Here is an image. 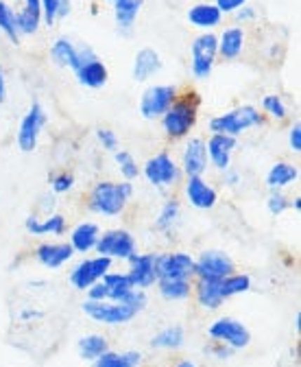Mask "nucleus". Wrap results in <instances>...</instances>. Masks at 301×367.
Returning <instances> with one entry per match:
<instances>
[{"label": "nucleus", "mask_w": 301, "mask_h": 367, "mask_svg": "<svg viewBox=\"0 0 301 367\" xmlns=\"http://www.w3.org/2000/svg\"><path fill=\"white\" fill-rule=\"evenodd\" d=\"M131 197H133L131 181L100 179L94 184L88 195V208H90V212L100 214V217H118L125 212Z\"/></svg>", "instance_id": "obj_1"}, {"label": "nucleus", "mask_w": 301, "mask_h": 367, "mask_svg": "<svg viewBox=\"0 0 301 367\" xmlns=\"http://www.w3.org/2000/svg\"><path fill=\"white\" fill-rule=\"evenodd\" d=\"M199 105L201 96L194 90H188L175 98V103L166 110V114L159 118L162 120V129L170 140L188 138L199 120Z\"/></svg>", "instance_id": "obj_2"}, {"label": "nucleus", "mask_w": 301, "mask_h": 367, "mask_svg": "<svg viewBox=\"0 0 301 367\" xmlns=\"http://www.w3.org/2000/svg\"><path fill=\"white\" fill-rule=\"evenodd\" d=\"M260 125H265V114H260V110L253 105H240V108H234L220 116H214L210 120V131L238 138L245 131L260 127Z\"/></svg>", "instance_id": "obj_3"}, {"label": "nucleus", "mask_w": 301, "mask_h": 367, "mask_svg": "<svg viewBox=\"0 0 301 367\" xmlns=\"http://www.w3.org/2000/svg\"><path fill=\"white\" fill-rule=\"evenodd\" d=\"M72 72H74L79 84H81L83 88H90V90L105 88L107 79H109L107 66L98 59V55L88 44L76 46V68Z\"/></svg>", "instance_id": "obj_4"}, {"label": "nucleus", "mask_w": 301, "mask_h": 367, "mask_svg": "<svg viewBox=\"0 0 301 367\" xmlns=\"http://www.w3.org/2000/svg\"><path fill=\"white\" fill-rule=\"evenodd\" d=\"M218 57V35L212 31L201 33L190 44V72L194 79L203 81L212 75Z\"/></svg>", "instance_id": "obj_5"}, {"label": "nucleus", "mask_w": 301, "mask_h": 367, "mask_svg": "<svg viewBox=\"0 0 301 367\" xmlns=\"http://www.w3.org/2000/svg\"><path fill=\"white\" fill-rule=\"evenodd\" d=\"M140 173L147 177V181L153 188H159V191L173 188L175 184H179V179H182V169H179V165L173 160V155L166 151L149 157L145 162V167L140 169Z\"/></svg>", "instance_id": "obj_6"}, {"label": "nucleus", "mask_w": 301, "mask_h": 367, "mask_svg": "<svg viewBox=\"0 0 301 367\" xmlns=\"http://www.w3.org/2000/svg\"><path fill=\"white\" fill-rule=\"evenodd\" d=\"M46 125V112L42 108V103L33 101L29 112L20 120V127L15 134V145L22 153H31L37 149V140L42 136V129Z\"/></svg>", "instance_id": "obj_7"}, {"label": "nucleus", "mask_w": 301, "mask_h": 367, "mask_svg": "<svg viewBox=\"0 0 301 367\" xmlns=\"http://www.w3.org/2000/svg\"><path fill=\"white\" fill-rule=\"evenodd\" d=\"M179 90L175 86H151L140 96V116L145 120H159L175 103Z\"/></svg>", "instance_id": "obj_8"}, {"label": "nucleus", "mask_w": 301, "mask_h": 367, "mask_svg": "<svg viewBox=\"0 0 301 367\" xmlns=\"http://www.w3.org/2000/svg\"><path fill=\"white\" fill-rule=\"evenodd\" d=\"M98 256H107V258H120V260H129L135 254V238L127 230H107L98 236L96 247Z\"/></svg>", "instance_id": "obj_9"}, {"label": "nucleus", "mask_w": 301, "mask_h": 367, "mask_svg": "<svg viewBox=\"0 0 301 367\" xmlns=\"http://www.w3.org/2000/svg\"><path fill=\"white\" fill-rule=\"evenodd\" d=\"M208 335L218 341V343H225L229 345L232 350H243L249 345L251 341V335L249 330L245 328V323H240L238 319H232V317H220L216 319L212 326H210V330Z\"/></svg>", "instance_id": "obj_10"}, {"label": "nucleus", "mask_w": 301, "mask_h": 367, "mask_svg": "<svg viewBox=\"0 0 301 367\" xmlns=\"http://www.w3.org/2000/svg\"><path fill=\"white\" fill-rule=\"evenodd\" d=\"M83 311L88 317H92L94 321H100V323H107V326H123L127 321H131L138 313L133 309L125 304H118V302H92L88 300L83 304Z\"/></svg>", "instance_id": "obj_11"}, {"label": "nucleus", "mask_w": 301, "mask_h": 367, "mask_svg": "<svg viewBox=\"0 0 301 367\" xmlns=\"http://www.w3.org/2000/svg\"><path fill=\"white\" fill-rule=\"evenodd\" d=\"M109 269H112V258H107V256L86 258L70 271V282L74 289L88 291L94 282L103 280V276L109 273Z\"/></svg>", "instance_id": "obj_12"}, {"label": "nucleus", "mask_w": 301, "mask_h": 367, "mask_svg": "<svg viewBox=\"0 0 301 367\" xmlns=\"http://www.w3.org/2000/svg\"><path fill=\"white\" fill-rule=\"evenodd\" d=\"M234 273V260L225 252H203L194 260V276L199 280H223Z\"/></svg>", "instance_id": "obj_13"}, {"label": "nucleus", "mask_w": 301, "mask_h": 367, "mask_svg": "<svg viewBox=\"0 0 301 367\" xmlns=\"http://www.w3.org/2000/svg\"><path fill=\"white\" fill-rule=\"evenodd\" d=\"M192 276L194 258L190 254H157V280H190Z\"/></svg>", "instance_id": "obj_14"}, {"label": "nucleus", "mask_w": 301, "mask_h": 367, "mask_svg": "<svg viewBox=\"0 0 301 367\" xmlns=\"http://www.w3.org/2000/svg\"><path fill=\"white\" fill-rule=\"evenodd\" d=\"M210 162H208V151H206V140L203 138H190L184 147L182 153V175L186 177H203L208 171Z\"/></svg>", "instance_id": "obj_15"}, {"label": "nucleus", "mask_w": 301, "mask_h": 367, "mask_svg": "<svg viewBox=\"0 0 301 367\" xmlns=\"http://www.w3.org/2000/svg\"><path fill=\"white\" fill-rule=\"evenodd\" d=\"M238 145V138L225 136V134H212L206 140V151H208V162L210 167L223 173L232 165V153Z\"/></svg>", "instance_id": "obj_16"}, {"label": "nucleus", "mask_w": 301, "mask_h": 367, "mask_svg": "<svg viewBox=\"0 0 301 367\" xmlns=\"http://www.w3.org/2000/svg\"><path fill=\"white\" fill-rule=\"evenodd\" d=\"M184 195L188 203L196 210H212L218 203V193L212 184H208L203 177H186Z\"/></svg>", "instance_id": "obj_17"}, {"label": "nucleus", "mask_w": 301, "mask_h": 367, "mask_svg": "<svg viewBox=\"0 0 301 367\" xmlns=\"http://www.w3.org/2000/svg\"><path fill=\"white\" fill-rule=\"evenodd\" d=\"M131 269L127 271L135 289H149L157 282V254H133L129 258Z\"/></svg>", "instance_id": "obj_18"}, {"label": "nucleus", "mask_w": 301, "mask_h": 367, "mask_svg": "<svg viewBox=\"0 0 301 367\" xmlns=\"http://www.w3.org/2000/svg\"><path fill=\"white\" fill-rule=\"evenodd\" d=\"M42 25V0H22V9L15 11V29L22 35H35Z\"/></svg>", "instance_id": "obj_19"}, {"label": "nucleus", "mask_w": 301, "mask_h": 367, "mask_svg": "<svg viewBox=\"0 0 301 367\" xmlns=\"http://www.w3.org/2000/svg\"><path fill=\"white\" fill-rule=\"evenodd\" d=\"M74 256L70 243H44L35 250V258L48 269H59Z\"/></svg>", "instance_id": "obj_20"}, {"label": "nucleus", "mask_w": 301, "mask_h": 367, "mask_svg": "<svg viewBox=\"0 0 301 367\" xmlns=\"http://www.w3.org/2000/svg\"><path fill=\"white\" fill-rule=\"evenodd\" d=\"M188 22L199 31H212L223 22V13L216 9L214 3H196L188 9Z\"/></svg>", "instance_id": "obj_21"}, {"label": "nucleus", "mask_w": 301, "mask_h": 367, "mask_svg": "<svg viewBox=\"0 0 301 367\" xmlns=\"http://www.w3.org/2000/svg\"><path fill=\"white\" fill-rule=\"evenodd\" d=\"M162 57H159L157 51L153 49H140L135 53V59H133V79L138 84H142V81H149L153 75H157L162 70Z\"/></svg>", "instance_id": "obj_22"}, {"label": "nucleus", "mask_w": 301, "mask_h": 367, "mask_svg": "<svg viewBox=\"0 0 301 367\" xmlns=\"http://www.w3.org/2000/svg\"><path fill=\"white\" fill-rule=\"evenodd\" d=\"M245 49V29L243 27H227L218 35V57L227 61L238 59Z\"/></svg>", "instance_id": "obj_23"}, {"label": "nucleus", "mask_w": 301, "mask_h": 367, "mask_svg": "<svg viewBox=\"0 0 301 367\" xmlns=\"http://www.w3.org/2000/svg\"><path fill=\"white\" fill-rule=\"evenodd\" d=\"M112 5H114V18H116L118 31L123 35H131L135 18L140 9H142L145 0H114Z\"/></svg>", "instance_id": "obj_24"}, {"label": "nucleus", "mask_w": 301, "mask_h": 367, "mask_svg": "<svg viewBox=\"0 0 301 367\" xmlns=\"http://www.w3.org/2000/svg\"><path fill=\"white\" fill-rule=\"evenodd\" d=\"M25 228L33 236H46V234H64L66 232V217L64 214H48L46 219H37L35 214L27 217Z\"/></svg>", "instance_id": "obj_25"}, {"label": "nucleus", "mask_w": 301, "mask_h": 367, "mask_svg": "<svg viewBox=\"0 0 301 367\" xmlns=\"http://www.w3.org/2000/svg\"><path fill=\"white\" fill-rule=\"evenodd\" d=\"M98 236H100V228L92 221H86V223H79V226L72 230L70 234V245L72 250L79 252V254H88L96 247L98 243Z\"/></svg>", "instance_id": "obj_26"}, {"label": "nucleus", "mask_w": 301, "mask_h": 367, "mask_svg": "<svg viewBox=\"0 0 301 367\" xmlns=\"http://www.w3.org/2000/svg\"><path fill=\"white\" fill-rule=\"evenodd\" d=\"M299 179V169L290 162H275L267 173V186L271 191H284Z\"/></svg>", "instance_id": "obj_27"}, {"label": "nucleus", "mask_w": 301, "mask_h": 367, "mask_svg": "<svg viewBox=\"0 0 301 367\" xmlns=\"http://www.w3.org/2000/svg\"><path fill=\"white\" fill-rule=\"evenodd\" d=\"M51 59L59 68H76V44L70 37H57L51 46Z\"/></svg>", "instance_id": "obj_28"}, {"label": "nucleus", "mask_w": 301, "mask_h": 367, "mask_svg": "<svg viewBox=\"0 0 301 367\" xmlns=\"http://www.w3.org/2000/svg\"><path fill=\"white\" fill-rule=\"evenodd\" d=\"M107 287V293H109V302H118L123 304V300L135 289L133 287V280L129 273H105L103 280H100Z\"/></svg>", "instance_id": "obj_29"}, {"label": "nucleus", "mask_w": 301, "mask_h": 367, "mask_svg": "<svg viewBox=\"0 0 301 367\" xmlns=\"http://www.w3.org/2000/svg\"><path fill=\"white\" fill-rule=\"evenodd\" d=\"M196 300L203 309L216 311L220 304L225 302L220 293V280H199L196 282Z\"/></svg>", "instance_id": "obj_30"}, {"label": "nucleus", "mask_w": 301, "mask_h": 367, "mask_svg": "<svg viewBox=\"0 0 301 367\" xmlns=\"http://www.w3.org/2000/svg\"><path fill=\"white\" fill-rule=\"evenodd\" d=\"M186 341L184 328L182 326H170V328H164L159 335H155L151 339V345L157 350H179Z\"/></svg>", "instance_id": "obj_31"}, {"label": "nucleus", "mask_w": 301, "mask_h": 367, "mask_svg": "<svg viewBox=\"0 0 301 367\" xmlns=\"http://www.w3.org/2000/svg\"><path fill=\"white\" fill-rule=\"evenodd\" d=\"M140 361H142V356H140V352H105L103 356H98L94 361L92 367H138Z\"/></svg>", "instance_id": "obj_32"}, {"label": "nucleus", "mask_w": 301, "mask_h": 367, "mask_svg": "<svg viewBox=\"0 0 301 367\" xmlns=\"http://www.w3.org/2000/svg\"><path fill=\"white\" fill-rule=\"evenodd\" d=\"M109 350L107 339L100 335H88L79 341V354L86 361H96L98 356H103Z\"/></svg>", "instance_id": "obj_33"}, {"label": "nucleus", "mask_w": 301, "mask_h": 367, "mask_svg": "<svg viewBox=\"0 0 301 367\" xmlns=\"http://www.w3.org/2000/svg\"><path fill=\"white\" fill-rule=\"evenodd\" d=\"M179 214H182V203H179V199L164 201L162 210H159V214L155 219V230H159V232L173 230V226L179 221Z\"/></svg>", "instance_id": "obj_34"}, {"label": "nucleus", "mask_w": 301, "mask_h": 367, "mask_svg": "<svg viewBox=\"0 0 301 367\" xmlns=\"http://www.w3.org/2000/svg\"><path fill=\"white\" fill-rule=\"evenodd\" d=\"M70 0H42V22L55 27L57 20H64L70 13Z\"/></svg>", "instance_id": "obj_35"}, {"label": "nucleus", "mask_w": 301, "mask_h": 367, "mask_svg": "<svg viewBox=\"0 0 301 367\" xmlns=\"http://www.w3.org/2000/svg\"><path fill=\"white\" fill-rule=\"evenodd\" d=\"M159 293L164 300L179 302L190 295V280H157Z\"/></svg>", "instance_id": "obj_36"}, {"label": "nucleus", "mask_w": 301, "mask_h": 367, "mask_svg": "<svg viewBox=\"0 0 301 367\" xmlns=\"http://www.w3.org/2000/svg\"><path fill=\"white\" fill-rule=\"evenodd\" d=\"M249 289H251V278L245 273H232L220 280V293H223L225 300L240 295V293H247Z\"/></svg>", "instance_id": "obj_37"}, {"label": "nucleus", "mask_w": 301, "mask_h": 367, "mask_svg": "<svg viewBox=\"0 0 301 367\" xmlns=\"http://www.w3.org/2000/svg\"><path fill=\"white\" fill-rule=\"evenodd\" d=\"M0 31L9 37L11 44H20V33L15 29V11L5 0H0Z\"/></svg>", "instance_id": "obj_38"}, {"label": "nucleus", "mask_w": 301, "mask_h": 367, "mask_svg": "<svg viewBox=\"0 0 301 367\" xmlns=\"http://www.w3.org/2000/svg\"><path fill=\"white\" fill-rule=\"evenodd\" d=\"M114 160H116V165H118L120 175H123L127 181H133V179L140 175V167H138V162H135V157H133L129 151H125V149H118V151L114 153Z\"/></svg>", "instance_id": "obj_39"}, {"label": "nucleus", "mask_w": 301, "mask_h": 367, "mask_svg": "<svg viewBox=\"0 0 301 367\" xmlns=\"http://www.w3.org/2000/svg\"><path fill=\"white\" fill-rule=\"evenodd\" d=\"M262 110L275 120H286V116H288V110L284 105L282 96H277V94H267L262 98Z\"/></svg>", "instance_id": "obj_40"}, {"label": "nucleus", "mask_w": 301, "mask_h": 367, "mask_svg": "<svg viewBox=\"0 0 301 367\" xmlns=\"http://www.w3.org/2000/svg\"><path fill=\"white\" fill-rule=\"evenodd\" d=\"M72 188H74V175H72V173L62 171V173L51 175V191H53L55 195L70 193Z\"/></svg>", "instance_id": "obj_41"}, {"label": "nucleus", "mask_w": 301, "mask_h": 367, "mask_svg": "<svg viewBox=\"0 0 301 367\" xmlns=\"http://www.w3.org/2000/svg\"><path fill=\"white\" fill-rule=\"evenodd\" d=\"M267 208L273 217H279L290 208V199L284 195V191H271V195L267 199Z\"/></svg>", "instance_id": "obj_42"}, {"label": "nucleus", "mask_w": 301, "mask_h": 367, "mask_svg": "<svg viewBox=\"0 0 301 367\" xmlns=\"http://www.w3.org/2000/svg\"><path fill=\"white\" fill-rule=\"evenodd\" d=\"M96 140L100 142V147H103L105 151H109V153H116L120 149V140H118L116 131H112L107 127H98L96 129Z\"/></svg>", "instance_id": "obj_43"}, {"label": "nucleus", "mask_w": 301, "mask_h": 367, "mask_svg": "<svg viewBox=\"0 0 301 367\" xmlns=\"http://www.w3.org/2000/svg\"><path fill=\"white\" fill-rule=\"evenodd\" d=\"M125 306H129V309H133L135 313H140L147 306V293L145 289H133L125 300H123Z\"/></svg>", "instance_id": "obj_44"}, {"label": "nucleus", "mask_w": 301, "mask_h": 367, "mask_svg": "<svg viewBox=\"0 0 301 367\" xmlns=\"http://www.w3.org/2000/svg\"><path fill=\"white\" fill-rule=\"evenodd\" d=\"M214 5L220 13H236L238 9H243L247 5V0H214Z\"/></svg>", "instance_id": "obj_45"}, {"label": "nucleus", "mask_w": 301, "mask_h": 367, "mask_svg": "<svg viewBox=\"0 0 301 367\" xmlns=\"http://www.w3.org/2000/svg\"><path fill=\"white\" fill-rule=\"evenodd\" d=\"M88 300H92V302H105V300H109V293H107V287L103 282H94L92 287L88 289Z\"/></svg>", "instance_id": "obj_46"}, {"label": "nucleus", "mask_w": 301, "mask_h": 367, "mask_svg": "<svg viewBox=\"0 0 301 367\" xmlns=\"http://www.w3.org/2000/svg\"><path fill=\"white\" fill-rule=\"evenodd\" d=\"M288 147L293 153H301V122L297 120L288 131Z\"/></svg>", "instance_id": "obj_47"}, {"label": "nucleus", "mask_w": 301, "mask_h": 367, "mask_svg": "<svg viewBox=\"0 0 301 367\" xmlns=\"http://www.w3.org/2000/svg\"><path fill=\"white\" fill-rule=\"evenodd\" d=\"M223 184L229 188H236L238 184H243V175H240L234 167H229V169L223 171Z\"/></svg>", "instance_id": "obj_48"}, {"label": "nucleus", "mask_w": 301, "mask_h": 367, "mask_svg": "<svg viewBox=\"0 0 301 367\" xmlns=\"http://www.w3.org/2000/svg\"><path fill=\"white\" fill-rule=\"evenodd\" d=\"M255 18H257V11H255V7H249V5H245L243 9L236 11L238 22H251V20H255Z\"/></svg>", "instance_id": "obj_49"}, {"label": "nucleus", "mask_w": 301, "mask_h": 367, "mask_svg": "<svg viewBox=\"0 0 301 367\" xmlns=\"http://www.w3.org/2000/svg\"><path fill=\"white\" fill-rule=\"evenodd\" d=\"M210 352H212L216 359H220V361H225V359H229V356H232V348H229V345H225V343H218V341H216L214 348H210Z\"/></svg>", "instance_id": "obj_50"}, {"label": "nucleus", "mask_w": 301, "mask_h": 367, "mask_svg": "<svg viewBox=\"0 0 301 367\" xmlns=\"http://www.w3.org/2000/svg\"><path fill=\"white\" fill-rule=\"evenodd\" d=\"M7 101V79H5V70L0 66V105Z\"/></svg>", "instance_id": "obj_51"}, {"label": "nucleus", "mask_w": 301, "mask_h": 367, "mask_svg": "<svg viewBox=\"0 0 301 367\" xmlns=\"http://www.w3.org/2000/svg\"><path fill=\"white\" fill-rule=\"evenodd\" d=\"M290 208H293V210H297V212L301 210V197H299V195H297L295 199H290Z\"/></svg>", "instance_id": "obj_52"}, {"label": "nucleus", "mask_w": 301, "mask_h": 367, "mask_svg": "<svg viewBox=\"0 0 301 367\" xmlns=\"http://www.w3.org/2000/svg\"><path fill=\"white\" fill-rule=\"evenodd\" d=\"M31 317H42V313H37V311H22V319H31Z\"/></svg>", "instance_id": "obj_53"}, {"label": "nucleus", "mask_w": 301, "mask_h": 367, "mask_svg": "<svg viewBox=\"0 0 301 367\" xmlns=\"http://www.w3.org/2000/svg\"><path fill=\"white\" fill-rule=\"evenodd\" d=\"M177 367H196V365H194L192 361H182V363H179Z\"/></svg>", "instance_id": "obj_54"}, {"label": "nucleus", "mask_w": 301, "mask_h": 367, "mask_svg": "<svg viewBox=\"0 0 301 367\" xmlns=\"http://www.w3.org/2000/svg\"><path fill=\"white\" fill-rule=\"evenodd\" d=\"M109 3H114V0H109Z\"/></svg>", "instance_id": "obj_55"}]
</instances>
